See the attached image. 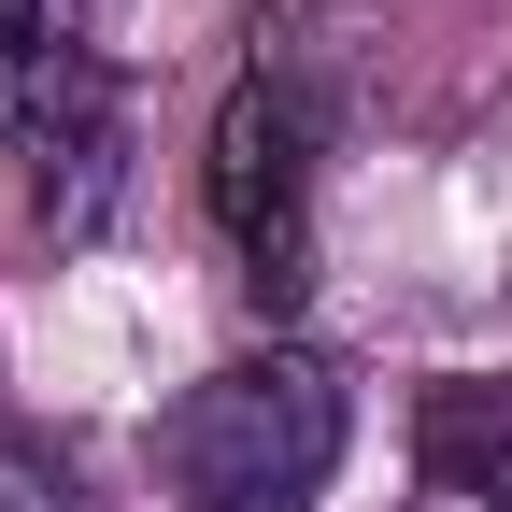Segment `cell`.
<instances>
[{
  "mask_svg": "<svg viewBox=\"0 0 512 512\" xmlns=\"http://www.w3.org/2000/svg\"><path fill=\"white\" fill-rule=\"evenodd\" d=\"M470 484H484V512H512V427L484 441V456H470Z\"/></svg>",
  "mask_w": 512,
  "mask_h": 512,
  "instance_id": "cell-4",
  "label": "cell"
},
{
  "mask_svg": "<svg viewBox=\"0 0 512 512\" xmlns=\"http://www.w3.org/2000/svg\"><path fill=\"white\" fill-rule=\"evenodd\" d=\"M100 128H114V86L72 43V15H57V0H0V143H29L57 171V157H86Z\"/></svg>",
  "mask_w": 512,
  "mask_h": 512,
  "instance_id": "cell-3",
  "label": "cell"
},
{
  "mask_svg": "<svg viewBox=\"0 0 512 512\" xmlns=\"http://www.w3.org/2000/svg\"><path fill=\"white\" fill-rule=\"evenodd\" d=\"M214 228L242 242V285L285 299L299 256H313V100L285 57H256L214 114Z\"/></svg>",
  "mask_w": 512,
  "mask_h": 512,
  "instance_id": "cell-2",
  "label": "cell"
},
{
  "mask_svg": "<svg viewBox=\"0 0 512 512\" xmlns=\"http://www.w3.org/2000/svg\"><path fill=\"white\" fill-rule=\"evenodd\" d=\"M342 470V384L328 356H228L171 399L157 484L171 512H313Z\"/></svg>",
  "mask_w": 512,
  "mask_h": 512,
  "instance_id": "cell-1",
  "label": "cell"
}]
</instances>
